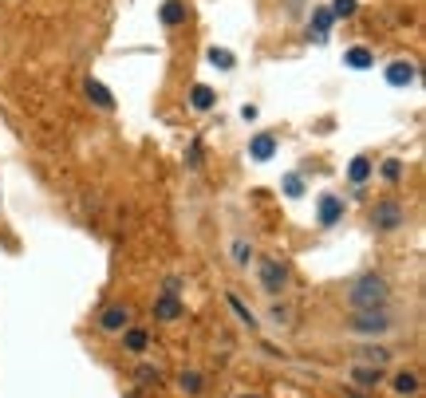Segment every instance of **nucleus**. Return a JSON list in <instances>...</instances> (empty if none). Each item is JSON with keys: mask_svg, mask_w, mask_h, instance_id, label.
<instances>
[{"mask_svg": "<svg viewBox=\"0 0 426 398\" xmlns=\"http://www.w3.org/2000/svg\"><path fill=\"white\" fill-rule=\"evenodd\" d=\"M387 296H391V288H387V280L379 276V272H363V276L351 280V288H348L351 312H375V308H387Z\"/></svg>", "mask_w": 426, "mask_h": 398, "instance_id": "nucleus-1", "label": "nucleus"}, {"mask_svg": "<svg viewBox=\"0 0 426 398\" xmlns=\"http://www.w3.org/2000/svg\"><path fill=\"white\" fill-rule=\"evenodd\" d=\"M348 331L355 335H387L391 331V312L387 308H375V312H355L348 323Z\"/></svg>", "mask_w": 426, "mask_h": 398, "instance_id": "nucleus-2", "label": "nucleus"}, {"mask_svg": "<svg viewBox=\"0 0 426 398\" xmlns=\"http://www.w3.org/2000/svg\"><path fill=\"white\" fill-rule=\"evenodd\" d=\"M407 221V213H402L399 201H379L375 213H371V225H375V233H395Z\"/></svg>", "mask_w": 426, "mask_h": 398, "instance_id": "nucleus-3", "label": "nucleus"}, {"mask_svg": "<svg viewBox=\"0 0 426 398\" xmlns=\"http://www.w3.org/2000/svg\"><path fill=\"white\" fill-rule=\"evenodd\" d=\"M256 268H261V284H264V292H269V296H281L284 284H289V268H284L281 261H273V256H269V261H261Z\"/></svg>", "mask_w": 426, "mask_h": 398, "instance_id": "nucleus-4", "label": "nucleus"}, {"mask_svg": "<svg viewBox=\"0 0 426 398\" xmlns=\"http://www.w3.org/2000/svg\"><path fill=\"white\" fill-rule=\"evenodd\" d=\"M332 24H336V16L328 9H312V20H308V40H328Z\"/></svg>", "mask_w": 426, "mask_h": 398, "instance_id": "nucleus-5", "label": "nucleus"}, {"mask_svg": "<svg viewBox=\"0 0 426 398\" xmlns=\"http://www.w3.org/2000/svg\"><path fill=\"white\" fill-rule=\"evenodd\" d=\"M415 75H418V68L410 60H395L391 68H387V83H391V87H410V83H415Z\"/></svg>", "mask_w": 426, "mask_h": 398, "instance_id": "nucleus-6", "label": "nucleus"}, {"mask_svg": "<svg viewBox=\"0 0 426 398\" xmlns=\"http://www.w3.org/2000/svg\"><path fill=\"white\" fill-rule=\"evenodd\" d=\"M127 323H130V308H123V304L107 308V312L99 315V328L103 331H127Z\"/></svg>", "mask_w": 426, "mask_h": 398, "instance_id": "nucleus-7", "label": "nucleus"}, {"mask_svg": "<svg viewBox=\"0 0 426 398\" xmlns=\"http://www.w3.org/2000/svg\"><path fill=\"white\" fill-rule=\"evenodd\" d=\"M276 154V138L273 135H256L253 142H249V158L253 162H269Z\"/></svg>", "mask_w": 426, "mask_h": 398, "instance_id": "nucleus-8", "label": "nucleus"}, {"mask_svg": "<svg viewBox=\"0 0 426 398\" xmlns=\"http://www.w3.org/2000/svg\"><path fill=\"white\" fill-rule=\"evenodd\" d=\"M83 91H87V99H91V103H99V110H115V95L107 91V87H103L99 79H87Z\"/></svg>", "mask_w": 426, "mask_h": 398, "instance_id": "nucleus-9", "label": "nucleus"}, {"mask_svg": "<svg viewBox=\"0 0 426 398\" xmlns=\"http://www.w3.org/2000/svg\"><path fill=\"white\" fill-rule=\"evenodd\" d=\"M154 315H158V320H178V315H182V300L174 296V292L158 296V300H154Z\"/></svg>", "mask_w": 426, "mask_h": 398, "instance_id": "nucleus-10", "label": "nucleus"}, {"mask_svg": "<svg viewBox=\"0 0 426 398\" xmlns=\"http://www.w3.org/2000/svg\"><path fill=\"white\" fill-rule=\"evenodd\" d=\"M343 217V201L340 197H320V225H336V221Z\"/></svg>", "mask_w": 426, "mask_h": 398, "instance_id": "nucleus-11", "label": "nucleus"}, {"mask_svg": "<svg viewBox=\"0 0 426 398\" xmlns=\"http://www.w3.org/2000/svg\"><path fill=\"white\" fill-rule=\"evenodd\" d=\"M213 103H217V95H213V87L197 83L194 91H189V107H194V110H209Z\"/></svg>", "mask_w": 426, "mask_h": 398, "instance_id": "nucleus-12", "label": "nucleus"}, {"mask_svg": "<svg viewBox=\"0 0 426 398\" xmlns=\"http://www.w3.org/2000/svg\"><path fill=\"white\" fill-rule=\"evenodd\" d=\"M158 16H162L166 28H174V24H182V20H186V4H182V0H166Z\"/></svg>", "mask_w": 426, "mask_h": 398, "instance_id": "nucleus-13", "label": "nucleus"}, {"mask_svg": "<svg viewBox=\"0 0 426 398\" xmlns=\"http://www.w3.org/2000/svg\"><path fill=\"white\" fill-rule=\"evenodd\" d=\"M348 178L355 182V186H363V182L371 178V158H367V154H359V158H351V166H348Z\"/></svg>", "mask_w": 426, "mask_h": 398, "instance_id": "nucleus-14", "label": "nucleus"}, {"mask_svg": "<svg viewBox=\"0 0 426 398\" xmlns=\"http://www.w3.org/2000/svg\"><path fill=\"white\" fill-rule=\"evenodd\" d=\"M418 375L415 371H402V375H395V394H402V398H410V394H418Z\"/></svg>", "mask_w": 426, "mask_h": 398, "instance_id": "nucleus-15", "label": "nucleus"}, {"mask_svg": "<svg viewBox=\"0 0 426 398\" xmlns=\"http://www.w3.org/2000/svg\"><path fill=\"white\" fill-rule=\"evenodd\" d=\"M355 359H359V363H367V367H387V363H391V351H387V347H363Z\"/></svg>", "mask_w": 426, "mask_h": 398, "instance_id": "nucleus-16", "label": "nucleus"}, {"mask_svg": "<svg viewBox=\"0 0 426 398\" xmlns=\"http://www.w3.org/2000/svg\"><path fill=\"white\" fill-rule=\"evenodd\" d=\"M123 343H127V351H146V343H150V331L127 328V331H123Z\"/></svg>", "mask_w": 426, "mask_h": 398, "instance_id": "nucleus-17", "label": "nucleus"}, {"mask_svg": "<svg viewBox=\"0 0 426 398\" xmlns=\"http://www.w3.org/2000/svg\"><path fill=\"white\" fill-rule=\"evenodd\" d=\"M371 63H375V56H371L367 48H351V51H348V68L363 71V68H371Z\"/></svg>", "mask_w": 426, "mask_h": 398, "instance_id": "nucleus-18", "label": "nucleus"}, {"mask_svg": "<svg viewBox=\"0 0 426 398\" xmlns=\"http://www.w3.org/2000/svg\"><path fill=\"white\" fill-rule=\"evenodd\" d=\"M233 264H237V268H249V261H253V245H249V241H233Z\"/></svg>", "mask_w": 426, "mask_h": 398, "instance_id": "nucleus-19", "label": "nucleus"}, {"mask_svg": "<svg viewBox=\"0 0 426 398\" xmlns=\"http://www.w3.org/2000/svg\"><path fill=\"white\" fill-rule=\"evenodd\" d=\"M383 379V375H379V367H355V382H363V387H375V382Z\"/></svg>", "mask_w": 426, "mask_h": 398, "instance_id": "nucleus-20", "label": "nucleus"}, {"mask_svg": "<svg viewBox=\"0 0 426 398\" xmlns=\"http://www.w3.org/2000/svg\"><path fill=\"white\" fill-rule=\"evenodd\" d=\"M229 308H233V312H237V315H241V320H245V323H249V328H256V315H253V312H249V308H245V304H241V296H237V292H229Z\"/></svg>", "mask_w": 426, "mask_h": 398, "instance_id": "nucleus-21", "label": "nucleus"}, {"mask_svg": "<svg viewBox=\"0 0 426 398\" xmlns=\"http://www.w3.org/2000/svg\"><path fill=\"white\" fill-rule=\"evenodd\" d=\"M328 12H332L336 20H348L351 12H355V0H332V9H328Z\"/></svg>", "mask_w": 426, "mask_h": 398, "instance_id": "nucleus-22", "label": "nucleus"}, {"mask_svg": "<svg viewBox=\"0 0 426 398\" xmlns=\"http://www.w3.org/2000/svg\"><path fill=\"white\" fill-rule=\"evenodd\" d=\"M383 178H387V182H399V178H402V162H399V158L383 162Z\"/></svg>", "mask_w": 426, "mask_h": 398, "instance_id": "nucleus-23", "label": "nucleus"}, {"mask_svg": "<svg viewBox=\"0 0 426 398\" xmlns=\"http://www.w3.org/2000/svg\"><path fill=\"white\" fill-rule=\"evenodd\" d=\"M209 63H213V68H233V56H229V51H217V48H213V51H209Z\"/></svg>", "mask_w": 426, "mask_h": 398, "instance_id": "nucleus-24", "label": "nucleus"}, {"mask_svg": "<svg viewBox=\"0 0 426 398\" xmlns=\"http://www.w3.org/2000/svg\"><path fill=\"white\" fill-rule=\"evenodd\" d=\"M182 390H189V394H197V390H202V375H182Z\"/></svg>", "mask_w": 426, "mask_h": 398, "instance_id": "nucleus-25", "label": "nucleus"}, {"mask_svg": "<svg viewBox=\"0 0 426 398\" xmlns=\"http://www.w3.org/2000/svg\"><path fill=\"white\" fill-rule=\"evenodd\" d=\"M284 189H289V194H292V197H296V194H300V178H296V174H292V178H289V182H284Z\"/></svg>", "mask_w": 426, "mask_h": 398, "instance_id": "nucleus-26", "label": "nucleus"}]
</instances>
